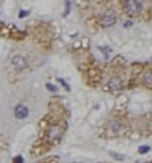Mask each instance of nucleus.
Here are the masks:
<instances>
[{"mask_svg": "<svg viewBox=\"0 0 152 163\" xmlns=\"http://www.w3.org/2000/svg\"><path fill=\"white\" fill-rule=\"evenodd\" d=\"M14 114H15V117L17 119H20V121H23V119H26V117L29 116V108L26 107V105H17L15 108H14Z\"/></svg>", "mask_w": 152, "mask_h": 163, "instance_id": "39448f33", "label": "nucleus"}, {"mask_svg": "<svg viewBox=\"0 0 152 163\" xmlns=\"http://www.w3.org/2000/svg\"><path fill=\"white\" fill-rule=\"evenodd\" d=\"M123 130V124L120 121H111L110 122V131L114 133V134H117Z\"/></svg>", "mask_w": 152, "mask_h": 163, "instance_id": "0eeeda50", "label": "nucleus"}, {"mask_svg": "<svg viewBox=\"0 0 152 163\" xmlns=\"http://www.w3.org/2000/svg\"><path fill=\"white\" fill-rule=\"evenodd\" d=\"M110 156H111L113 159H116V160H123V159H125L123 156H120V154H116V152H110Z\"/></svg>", "mask_w": 152, "mask_h": 163, "instance_id": "9d476101", "label": "nucleus"}, {"mask_svg": "<svg viewBox=\"0 0 152 163\" xmlns=\"http://www.w3.org/2000/svg\"><path fill=\"white\" fill-rule=\"evenodd\" d=\"M58 83H61V84H62V87H64V88L67 90V92H70V85H69V84L66 83V81H64V79H61V78H58Z\"/></svg>", "mask_w": 152, "mask_h": 163, "instance_id": "1a4fd4ad", "label": "nucleus"}, {"mask_svg": "<svg viewBox=\"0 0 152 163\" xmlns=\"http://www.w3.org/2000/svg\"><path fill=\"white\" fill-rule=\"evenodd\" d=\"M28 14H29L28 11H21V12H20V17H26V15H28Z\"/></svg>", "mask_w": 152, "mask_h": 163, "instance_id": "2eb2a0df", "label": "nucleus"}, {"mask_svg": "<svg viewBox=\"0 0 152 163\" xmlns=\"http://www.w3.org/2000/svg\"><path fill=\"white\" fill-rule=\"evenodd\" d=\"M149 149H151L149 146H140V148H138V152H140V154H145V152H148Z\"/></svg>", "mask_w": 152, "mask_h": 163, "instance_id": "f8f14e48", "label": "nucleus"}, {"mask_svg": "<svg viewBox=\"0 0 152 163\" xmlns=\"http://www.w3.org/2000/svg\"><path fill=\"white\" fill-rule=\"evenodd\" d=\"M70 12V0H66V15Z\"/></svg>", "mask_w": 152, "mask_h": 163, "instance_id": "ddd939ff", "label": "nucleus"}, {"mask_svg": "<svg viewBox=\"0 0 152 163\" xmlns=\"http://www.w3.org/2000/svg\"><path fill=\"white\" fill-rule=\"evenodd\" d=\"M125 2V9L129 15H137L143 9V0H123Z\"/></svg>", "mask_w": 152, "mask_h": 163, "instance_id": "f257e3e1", "label": "nucleus"}, {"mask_svg": "<svg viewBox=\"0 0 152 163\" xmlns=\"http://www.w3.org/2000/svg\"><path fill=\"white\" fill-rule=\"evenodd\" d=\"M14 162H15V163H21V162H23V157H17V159H14Z\"/></svg>", "mask_w": 152, "mask_h": 163, "instance_id": "4468645a", "label": "nucleus"}, {"mask_svg": "<svg viewBox=\"0 0 152 163\" xmlns=\"http://www.w3.org/2000/svg\"><path fill=\"white\" fill-rule=\"evenodd\" d=\"M11 64L17 69V70H24L28 67V60H26L23 55H15L11 58Z\"/></svg>", "mask_w": 152, "mask_h": 163, "instance_id": "20e7f679", "label": "nucleus"}, {"mask_svg": "<svg viewBox=\"0 0 152 163\" xmlns=\"http://www.w3.org/2000/svg\"><path fill=\"white\" fill-rule=\"evenodd\" d=\"M143 83L148 84V85H152V69L148 70L145 75H143Z\"/></svg>", "mask_w": 152, "mask_h": 163, "instance_id": "6e6552de", "label": "nucleus"}, {"mask_svg": "<svg viewBox=\"0 0 152 163\" xmlns=\"http://www.w3.org/2000/svg\"><path fill=\"white\" fill-rule=\"evenodd\" d=\"M62 137V128L59 125H52L47 130V140L49 142H58Z\"/></svg>", "mask_w": 152, "mask_h": 163, "instance_id": "f03ea898", "label": "nucleus"}, {"mask_svg": "<svg viewBox=\"0 0 152 163\" xmlns=\"http://www.w3.org/2000/svg\"><path fill=\"white\" fill-rule=\"evenodd\" d=\"M122 87H123V79L119 78V76H114L108 81V88L111 92H119Z\"/></svg>", "mask_w": 152, "mask_h": 163, "instance_id": "423d86ee", "label": "nucleus"}, {"mask_svg": "<svg viewBox=\"0 0 152 163\" xmlns=\"http://www.w3.org/2000/svg\"><path fill=\"white\" fill-rule=\"evenodd\" d=\"M46 88H47V90H50L52 93H56V87L53 85V84H49V83H47V84H46Z\"/></svg>", "mask_w": 152, "mask_h": 163, "instance_id": "9b49d317", "label": "nucleus"}, {"mask_svg": "<svg viewBox=\"0 0 152 163\" xmlns=\"http://www.w3.org/2000/svg\"><path fill=\"white\" fill-rule=\"evenodd\" d=\"M117 19H116V14L113 11H106L102 17H101V24L103 28H110V26H114Z\"/></svg>", "mask_w": 152, "mask_h": 163, "instance_id": "7ed1b4c3", "label": "nucleus"}]
</instances>
